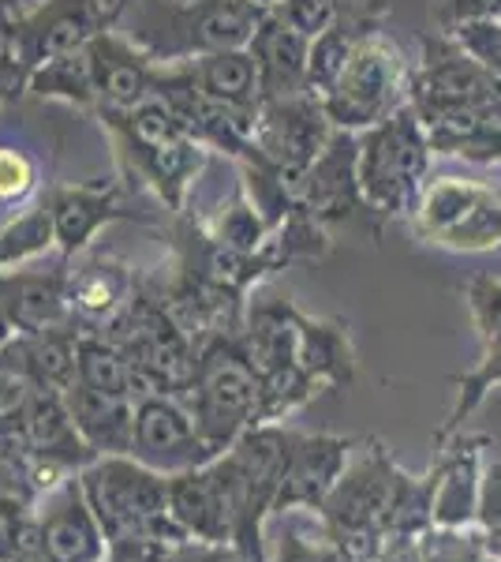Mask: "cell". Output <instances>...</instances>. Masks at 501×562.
<instances>
[{
	"label": "cell",
	"mask_w": 501,
	"mask_h": 562,
	"mask_svg": "<svg viewBox=\"0 0 501 562\" xmlns=\"http://www.w3.org/2000/svg\"><path fill=\"white\" fill-rule=\"evenodd\" d=\"M132 38L158 65H184L225 49H248L270 8L259 0H135Z\"/></svg>",
	"instance_id": "1"
},
{
	"label": "cell",
	"mask_w": 501,
	"mask_h": 562,
	"mask_svg": "<svg viewBox=\"0 0 501 562\" xmlns=\"http://www.w3.org/2000/svg\"><path fill=\"white\" fill-rule=\"evenodd\" d=\"M431 135L412 109L400 105L394 116H386L375 128L360 132V188L382 222L397 214H412L419 188L431 177Z\"/></svg>",
	"instance_id": "2"
},
{
	"label": "cell",
	"mask_w": 501,
	"mask_h": 562,
	"mask_svg": "<svg viewBox=\"0 0 501 562\" xmlns=\"http://www.w3.org/2000/svg\"><path fill=\"white\" fill-rule=\"evenodd\" d=\"M83 495L105 540H166L180 537L169 514V484L132 454H105L83 473Z\"/></svg>",
	"instance_id": "3"
},
{
	"label": "cell",
	"mask_w": 501,
	"mask_h": 562,
	"mask_svg": "<svg viewBox=\"0 0 501 562\" xmlns=\"http://www.w3.org/2000/svg\"><path fill=\"white\" fill-rule=\"evenodd\" d=\"M412 102V68L400 45L382 31H367L355 42L341 79L322 98L337 132H367Z\"/></svg>",
	"instance_id": "4"
},
{
	"label": "cell",
	"mask_w": 501,
	"mask_h": 562,
	"mask_svg": "<svg viewBox=\"0 0 501 562\" xmlns=\"http://www.w3.org/2000/svg\"><path fill=\"white\" fill-rule=\"evenodd\" d=\"M415 233L445 251L501 248V192L471 177H426L412 206Z\"/></svg>",
	"instance_id": "5"
},
{
	"label": "cell",
	"mask_w": 501,
	"mask_h": 562,
	"mask_svg": "<svg viewBox=\"0 0 501 562\" xmlns=\"http://www.w3.org/2000/svg\"><path fill=\"white\" fill-rule=\"evenodd\" d=\"M195 420L214 450H225L266 409V386L243 349L214 341L195 368Z\"/></svg>",
	"instance_id": "6"
},
{
	"label": "cell",
	"mask_w": 501,
	"mask_h": 562,
	"mask_svg": "<svg viewBox=\"0 0 501 562\" xmlns=\"http://www.w3.org/2000/svg\"><path fill=\"white\" fill-rule=\"evenodd\" d=\"M116 23L121 20L105 0H38L12 23L0 26V45L26 71H34L57 57L87 49L98 34Z\"/></svg>",
	"instance_id": "7"
},
{
	"label": "cell",
	"mask_w": 501,
	"mask_h": 562,
	"mask_svg": "<svg viewBox=\"0 0 501 562\" xmlns=\"http://www.w3.org/2000/svg\"><path fill=\"white\" fill-rule=\"evenodd\" d=\"M333 121L326 113L318 94H296L277 98V102H262L259 121H254L251 150L240 161H259V166L273 169L277 177L293 180L299 188L315 158L333 139Z\"/></svg>",
	"instance_id": "8"
},
{
	"label": "cell",
	"mask_w": 501,
	"mask_h": 562,
	"mask_svg": "<svg viewBox=\"0 0 501 562\" xmlns=\"http://www.w3.org/2000/svg\"><path fill=\"white\" fill-rule=\"evenodd\" d=\"M419 45H423V60L412 71V109L423 124L490 105L501 94V79L479 68L445 31L423 34Z\"/></svg>",
	"instance_id": "9"
},
{
	"label": "cell",
	"mask_w": 501,
	"mask_h": 562,
	"mask_svg": "<svg viewBox=\"0 0 501 562\" xmlns=\"http://www.w3.org/2000/svg\"><path fill=\"white\" fill-rule=\"evenodd\" d=\"M217 450L206 442L195 413L172 402L169 394H139L135 397V435L132 458L161 476L203 469Z\"/></svg>",
	"instance_id": "10"
},
{
	"label": "cell",
	"mask_w": 501,
	"mask_h": 562,
	"mask_svg": "<svg viewBox=\"0 0 501 562\" xmlns=\"http://www.w3.org/2000/svg\"><path fill=\"white\" fill-rule=\"evenodd\" d=\"M355 161H360V135L333 132V139L326 143V150L318 154L315 166L307 169L304 180H299L296 206L304 214H311L322 229H330V225L360 222V217L382 222V217L371 211L367 199H363L360 169H355Z\"/></svg>",
	"instance_id": "11"
},
{
	"label": "cell",
	"mask_w": 501,
	"mask_h": 562,
	"mask_svg": "<svg viewBox=\"0 0 501 562\" xmlns=\"http://www.w3.org/2000/svg\"><path fill=\"white\" fill-rule=\"evenodd\" d=\"M45 203L53 217V237H57L60 259H76L90 248V240L113 222H150L147 214L132 211L124 203V184L116 177L79 180V184H49Z\"/></svg>",
	"instance_id": "12"
},
{
	"label": "cell",
	"mask_w": 501,
	"mask_h": 562,
	"mask_svg": "<svg viewBox=\"0 0 501 562\" xmlns=\"http://www.w3.org/2000/svg\"><path fill=\"white\" fill-rule=\"evenodd\" d=\"M87 53H90V65H94L98 116L124 113V109H135L139 102L158 94L161 65L150 53H143L127 34L116 31V26L98 34L87 45Z\"/></svg>",
	"instance_id": "13"
},
{
	"label": "cell",
	"mask_w": 501,
	"mask_h": 562,
	"mask_svg": "<svg viewBox=\"0 0 501 562\" xmlns=\"http://www.w3.org/2000/svg\"><path fill=\"white\" fill-rule=\"evenodd\" d=\"M169 514L180 525V532H195L209 543L229 540L240 525L232 487L217 461L209 469H191V473H177L169 480Z\"/></svg>",
	"instance_id": "14"
},
{
	"label": "cell",
	"mask_w": 501,
	"mask_h": 562,
	"mask_svg": "<svg viewBox=\"0 0 501 562\" xmlns=\"http://www.w3.org/2000/svg\"><path fill=\"white\" fill-rule=\"evenodd\" d=\"M0 312L23 334L68 326V259L53 270H0Z\"/></svg>",
	"instance_id": "15"
},
{
	"label": "cell",
	"mask_w": 501,
	"mask_h": 562,
	"mask_svg": "<svg viewBox=\"0 0 501 562\" xmlns=\"http://www.w3.org/2000/svg\"><path fill=\"white\" fill-rule=\"evenodd\" d=\"M251 57L259 65V87L262 102H277V98L311 94L307 83V68H311V38L281 23L277 15L266 12V20L251 38Z\"/></svg>",
	"instance_id": "16"
},
{
	"label": "cell",
	"mask_w": 501,
	"mask_h": 562,
	"mask_svg": "<svg viewBox=\"0 0 501 562\" xmlns=\"http://www.w3.org/2000/svg\"><path fill=\"white\" fill-rule=\"evenodd\" d=\"M135 301V274L124 259L94 251L79 267H68V312L71 319L109 326Z\"/></svg>",
	"instance_id": "17"
},
{
	"label": "cell",
	"mask_w": 501,
	"mask_h": 562,
	"mask_svg": "<svg viewBox=\"0 0 501 562\" xmlns=\"http://www.w3.org/2000/svg\"><path fill=\"white\" fill-rule=\"evenodd\" d=\"M105 532L90 510L83 487H64L42 514V548L53 562H98L105 555Z\"/></svg>",
	"instance_id": "18"
},
{
	"label": "cell",
	"mask_w": 501,
	"mask_h": 562,
	"mask_svg": "<svg viewBox=\"0 0 501 562\" xmlns=\"http://www.w3.org/2000/svg\"><path fill=\"white\" fill-rule=\"evenodd\" d=\"M68 409L76 416V428L87 439L90 450L102 454H132V435H135V397L102 394L83 383H71L64 390Z\"/></svg>",
	"instance_id": "19"
},
{
	"label": "cell",
	"mask_w": 501,
	"mask_h": 562,
	"mask_svg": "<svg viewBox=\"0 0 501 562\" xmlns=\"http://www.w3.org/2000/svg\"><path fill=\"white\" fill-rule=\"evenodd\" d=\"M23 439L31 450H38L45 461H76L83 458L87 439L76 428V416L68 409V397L57 394V390H34L31 402H26L23 413Z\"/></svg>",
	"instance_id": "20"
},
{
	"label": "cell",
	"mask_w": 501,
	"mask_h": 562,
	"mask_svg": "<svg viewBox=\"0 0 501 562\" xmlns=\"http://www.w3.org/2000/svg\"><path fill=\"white\" fill-rule=\"evenodd\" d=\"M184 71L214 102L236 109H262L259 65H254L251 49H225V53H209V57L184 60Z\"/></svg>",
	"instance_id": "21"
},
{
	"label": "cell",
	"mask_w": 501,
	"mask_h": 562,
	"mask_svg": "<svg viewBox=\"0 0 501 562\" xmlns=\"http://www.w3.org/2000/svg\"><path fill=\"white\" fill-rule=\"evenodd\" d=\"M26 94L42 98V102H64L76 109H90L98 113V87H94V65H90V53H68V57H57L49 65L31 71V83H26Z\"/></svg>",
	"instance_id": "22"
},
{
	"label": "cell",
	"mask_w": 501,
	"mask_h": 562,
	"mask_svg": "<svg viewBox=\"0 0 501 562\" xmlns=\"http://www.w3.org/2000/svg\"><path fill=\"white\" fill-rule=\"evenodd\" d=\"M53 248H57V237H53V217L45 192L31 199V203H23L20 211L0 225V270L26 267V262L49 256Z\"/></svg>",
	"instance_id": "23"
},
{
	"label": "cell",
	"mask_w": 501,
	"mask_h": 562,
	"mask_svg": "<svg viewBox=\"0 0 501 562\" xmlns=\"http://www.w3.org/2000/svg\"><path fill=\"white\" fill-rule=\"evenodd\" d=\"M344 442L337 439H293V454H288V495L281 498H315L333 484L341 473ZM281 484V487H285Z\"/></svg>",
	"instance_id": "24"
},
{
	"label": "cell",
	"mask_w": 501,
	"mask_h": 562,
	"mask_svg": "<svg viewBox=\"0 0 501 562\" xmlns=\"http://www.w3.org/2000/svg\"><path fill=\"white\" fill-rule=\"evenodd\" d=\"M76 383L90 390H102V394H121L135 397V371L132 360L124 357L121 346L102 338H79V360H76Z\"/></svg>",
	"instance_id": "25"
},
{
	"label": "cell",
	"mask_w": 501,
	"mask_h": 562,
	"mask_svg": "<svg viewBox=\"0 0 501 562\" xmlns=\"http://www.w3.org/2000/svg\"><path fill=\"white\" fill-rule=\"evenodd\" d=\"M378 31V26H375ZM363 26H352V23H341L337 20L330 31H322L318 38H311V68H307V83H311V94L326 98L330 87L341 79L344 65H349L355 42L363 38Z\"/></svg>",
	"instance_id": "26"
},
{
	"label": "cell",
	"mask_w": 501,
	"mask_h": 562,
	"mask_svg": "<svg viewBox=\"0 0 501 562\" xmlns=\"http://www.w3.org/2000/svg\"><path fill=\"white\" fill-rule=\"evenodd\" d=\"M453 383L460 386V397H457V405H453L449 420H445V431L457 428L464 416H468L482 402V394H487V390L494 386V383H501V330L498 334H487V338H482V360H479V368L468 371V375H457Z\"/></svg>",
	"instance_id": "27"
},
{
	"label": "cell",
	"mask_w": 501,
	"mask_h": 562,
	"mask_svg": "<svg viewBox=\"0 0 501 562\" xmlns=\"http://www.w3.org/2000/svg\"><path fill=\"white\" fill-rule=\"evenodd\" d=\"M42 166L31 150L0 143V206H23L38 199Z\"/></svg>",
	"instance_id": "28"
},
{
	"label": "cell",
	"mask_w": 501,
	"mask_h": 562,
	"mask_svg": "<svg viewBox=\"0 0 501 562\" xmlns=\"http://www.w3.org/2000/svg\"><path fill=\"white\" fill-rule=\"evenodd\" d=\"M445 34H449L479 68H487L490 76L501 79V20L460 23V26H449Z\"/></svg>",
	"instance_id": "29"
},
{
	"label": "cell",
	"mask_w": 501,
	"mask_h": 562,
	"mask_svg": "<svg viewBox=\"0 0 501 562\" xmlns=\"http://www.w3.org/2000/svg\"><path fill=\"white\" fill-rule=\"evenodd\" d=\"M270 15H277L281 23H288L307 38H318L337 23L333 0H277V4H270Z\"/></svg>",
	"instance_id": "30"
},
{
	"label": "cell",
	"mask_w": 501,
	"mask_h": 562,
	"mask_svg": "<svg viewBox=\"0 0 501 562\" xmlns=\"http://www.w3.org/2000/svg\"><path fill=\"white\" fill-rule=\"evenodd\" d=\"M468 304H471V315H476V326H479L482 338L501 330V281L476 278L468 285Z\"/></svg>",
	"instance_id": "31"
},
{
	"label": "cell",
	"mask_w": 501,
	"mask_h": 562,
	"mask_svg": "<svg viewBox=\"0 0 501 562\" xmlns=\"http://www.w3.org/2000/svg\"><path fill=\"white\" fill-rule=\"evenodd\" d=\"M476 20H501V0H434V23L442 31Z\"/></svg>",
	"instance_id": "32"
},
{
	"label": "cell",
	"mask_w": 501,
	"mask_h": 562,
	"mask_svg": "<svg viewBox=\"0 0 501 562\" xmlns=\"http://www.w3.org/2000/svg\"><path fill=\"white\" fill-rule=\"evenodd\" d=\"M337 8V20L341 23H352V26H363V31H375L386 15L389 0H333Z\"/></svg>",
	"instance_id": "33"
},
{
	"label": "cell",
	"mask_w": 501,
	"mask_h": 562,
	"mask_svg": "<svg viewBox=\"0 0 501 562\" xmlns=\"http://www.w3.org/2000/svg\"><path fill=\"white\" fill-rule=\"evenodd\" d=\"M26 83H31V71H26L12 53L0 45V105L15 102V98L26 94Z\"/></svg>",
	"instance_id": "34"
},
{
	"label": "cell",
	"mask_w": 501,
	"mask_h": 562,
	"mask_svg": "<svg viewBox=\"0 0 501 562\" xmlns=\"http://www.w3.org/2000/svg\"><path fill=\"white\" fill-rule=\"evenodd\" d=\"M23 548V529H20V518H15L12 506L0 503V559H15Z\"/></svg>",
	"instance_id": "35"
},
{
	"label": "cell",
	"mask_w": 501,
	"mask_h": 562,
	"mask_svg": "<svg viewBox=\"0 0 501 562\" xmlns=\"http://www.w3.org/2000/svg\"><path fill=\"white\" fill-rule=\"evenodd\" d=\"M166 562H229L225 555H209V551H191V548H184V551H177L172 559H166Z\"/></svg>",
	"instance_id": "36"
},
{
	"label": "cell",
	"mask_w": 501,
	"mask_h": 562,
	"mask_svg": "<svg viewBox=\"0 0 501 562\" xmlns=\"http://www.w3.org/2000/svg\"><path fill=\"white\" fill-rule=\"evenodd\" d=\"M26 4H31V0H0V26L12 23L15 15H23Z\"/></svg>",
	"instance_id": "37"
},
{
	"label": "cell",
	"mask_w": 501,
	"mask_h": 562,
	"mask_svg": "<svg viewBox=\"0 0 501 562\" xmlns=\"http://www.w3.org/2000/svg\"><path fill=\"white\" fill-rule=\"evenodd\" d=\"M105 4H109V8H113V15H116V20H121V15L127 12V8H132V4H135V0H105Z\"/></svg>",
	"instance_id": "38"
},
{
	"label": "cell",
	"mask_w": 501,
	"mask_h": 562,
	"mask_svg": "<svg viewBox=\"0 0 501 562\" xmlns=\"http://www.w3.org/2000/svg\"><path fill=\"white\" fill-rule=\"evenodd\" d=\"M259 4H266V8H270V4H277V0H259Z\"/></svg>",
	"instance_id": "39"
}]
</instances>
